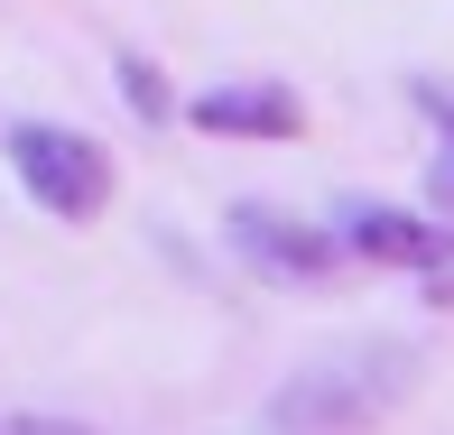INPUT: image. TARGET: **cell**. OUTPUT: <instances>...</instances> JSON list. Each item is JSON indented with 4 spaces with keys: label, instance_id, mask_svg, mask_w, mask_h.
<instances>
[{
    "label": "cell",
    "instance_id": "cell-8",
    "mask_svg": "<svg viewBox=\"0 0 454 435\" xmlns=\"http://www.w3.org/2000/svg\"><path fill=\"white\" fill-rule=\"evenodd\" d=\"M0 435H93V426H74V417H0Z\"/></svg>",
    "mask_w": 454,
    "mask_h": 435
},
{
    "label": "cell",
    "instance_id": "cell-7",
    "mask_svg": "<svg viewBox=\"0 0 454 435\" xmlns=\"http://www.w3.org/2000/svg\"><path fill=\"white\" fill-rule=\"evenodd\" d=\"M121 84H130V102H139L149 120H168V84L149 74V56H121Z\"/></svg>",
    "mask_w": 454,
    "mask_h": 435
},
{
    "label": "cell",
    "instance_id": "cell-3",
    "mask_svg": "<svg viewBox=\"0 0 454 435\" xmlns=\"http://www.w3.org/2000/svg\"><path fill=\"white\" fill-rule=\"evenodd\" d=\"M232 251L260 260V278H325L343 260V232L334 222H287L270 204H232Z\"/></svg>",
    "mask_w": 454,
    "mask_h": 435
},
{
    "label": "cell",
    "instance_id": "cell-2",
    "mask_svg": "<svg viewBox=\"0 0 454 435\" xmlns=\"http://www.w3.org/2000/svg\"><path fill=\"white\" fill-rule=\"evenodd\" d=\"M10 167L56 222H93L102 204H112V158H102L84 130H66V120H19L10 130Z\"/></svg>",
    "mask_w": 454,
    "mask_h": 435
},
{
    "label": "cell",
    "instance_id": "cell-6",
    "mask_svg": "<svg viewBox=\"0 0 454 435\" xmlns=\"http://www.w3.org/2000/svg\"><path fill=\"white\" fill-rule=\"evenodd\" d=\"M418 112L436 120V167H427V195L454 214V93H436V84H418Z\"/></svg>",
    "mask_w": 454,
    "mask_h": 435
},
{
    "label": "cell",
    "instance_id": "cell-1",
    "mask_svg": "<svg viewBox=\"0 0 454 435\" xmlns=\"http://www.w3.org/2000/svg\"><path fill=\"white\" fill-rule=\"evenodd\" d=\"M418 380H427V361L408 343H343V352H325V361H306L297 380H278L270 435H362Z\"/></svg>",
    "mask_w": 454,
    "mask_h": 435
},
{
    "label": "cell",
    "instance_id": "cell-5",
    "mask_svg": "<svg viewBox=\"0 0 454 435\" xmlns=\"http://www.w3.org/2000/svg\"><path fill=\"white\" fill-rule=\"evenodd\" d=\"M185 120L214 130V139H297L306 130V102L287 84H214V93L185 102Z\"/></svg>",
    "mask_w": 454,
    "mask_h": 435
},
{
    "label": "cell",
    "instance_id": "cell-4",
    "mask_svg": "<svg viewBox=\"0 0 454 435\" xmlns=\"http://www.w3.org/2000/svg\"><path fill=\"white\" fill-rule=\"evenodd\" d=\"M343 251L389 260V268H454V222H418L399 204H343Z\"/></svg>",
    "mask_w": 454,
    "mask_h": 435
}]
</instances>
